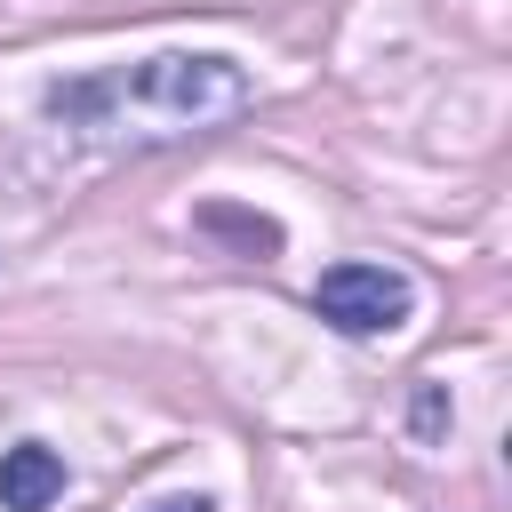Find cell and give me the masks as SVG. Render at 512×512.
Listing matches in <instances>:
<instances>
[{
	"instance_id": "obj_1",
	"label": "cell",
	"mask_w": 512,
	"mask_h": 512,
	"mask_svg": "<svg viewBox=\"0 0 512 512\" xmlns=\"http://www.w3.org/2000/svg\"><path fill=\"white\" fill-rule=\"evenodd\" d=\"M248 96H256V80H248L240 56L160 48V56L88 72V80H56L48 112L80 136H192L208 120H232Z\"/></svg>"
},
{
	"instance_id": "obj_2",
	"label": "cell",
	"mask_w": 512,
	"mask_h": 512,
	"mask_svg": "<svg viewBox=\"0 0 512 512\" xmlns=\"http://www.w3.org/2000/svg\"><path fill=\"white\" fill-rule=\"evenodd\" d=\"M312 312H320L336 336H384V328H400V320L416 312V288H408V272H392V264H328V272L312 280Z\"/></svg>"
},
{
	"instance_id": "obj_3",
	"label": "cell",
	"mask_w": 512,
	"mask_h": 512,
	"mask_svg": "<svg viewBox=\"0 0 512 512\" xmlns=\"http://www.w3.org/2000/svg\"><path fill=\"white\" fill-rule=\"evenodd\" d=\"M56 496H64V456L48 440L0 448V512H48Z\"/></svg>"
},
{
	"instance_id": "obj_4",
	"label": "cell",
	"mask_w": 512,
	"mask_h": 512,
	"mask_svg": "<svg viewBox=\"0 0 512 512\" xmlns=\"http://www.w3.org/2000/svg\"><path fill=\"white\" fill-rule=\"evenodd\" d=\"M200 232H232L248 256H280V224L256 216V208H224V200H216V208H200Z\"/></svg>"
},
{
	"instance_id": "obj_5",
	"label": "cell",
	"mask_w": 512,
	"mask_h": 512,
	"mask_svg": "<svg viewBox=\"0 0 512 512\" xmlns=\"http://www.w3.org/2000/svg\"><path fill=\"white\" fill-rule=\"evenodd\" d=\"M416 432H424V440H440V432H448V392H440V384H424V392H416Z\"/></svg>"
},
{
	"instance_id": "obj_6",
	"label": "cell",
	"mask_w": 512,
	"mask_h": 512,
	"mask_svg": "<svg viewBox=\"0 0 512 512\" xmlns=\"http://www.w3.org/2000/svg\"><path fill=\"white\" fill-rule=\"evenodd\" d=\"M144 512H216L208 496H160V504H144Z\"/></svg>"
}]
</instances>
